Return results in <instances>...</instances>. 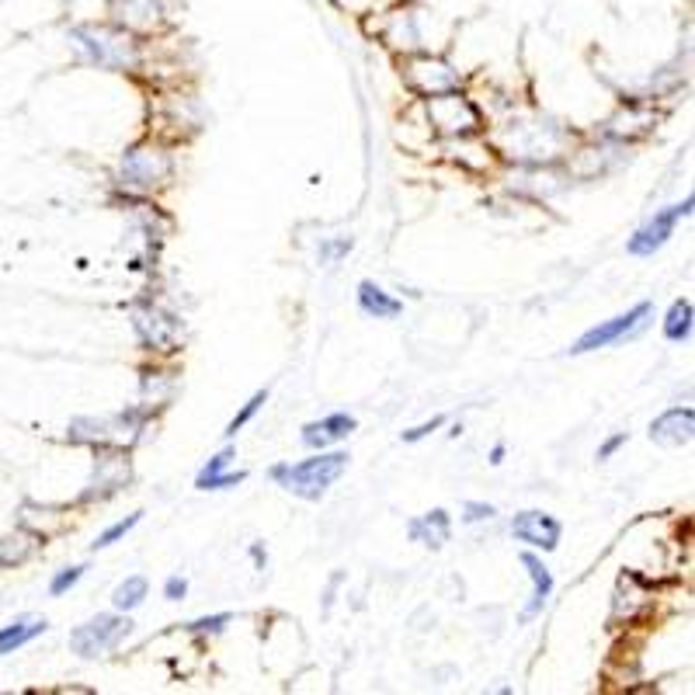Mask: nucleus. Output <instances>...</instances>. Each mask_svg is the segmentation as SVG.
Returning a JSON list of instances; mask_svg holds the SVG:
<instances>
[{
	"label": "nucleus",
	"mask_w": 695,
	"mask_h": 695,
	"mask_svg": "<svg viewBox=\"0 0 695 695\" xmlns=\"http://www.w3.org/2000/svg\"><path fill=\"white\" fill-rule=\"evenodd\" d=\"M358 428V421L351 414H327L324 421H313L303 428V442L310 445V449H327V445L334 442H345V438L351 435V431Z\"/></svg>",
	"instance_id": "ddd939ff"
},
{
	"label": "nucleus",
	"mask_w": 695,
	"mask_h": 695,
	"mask_svg": "<svg viewBox=\"0 0 695 695\" xmlns=\"http://www.w3.org/2000/svg\"><path fill=\"white\" fill-rule=\"evenodd\" d=\"M650 313H654V306H650V303H636L633 310L623 313V317H612V320H605V324L584 331L581 338L574 341L570 355H588V351L609 348V345H616V341H623V338H633V334L650 320Z\"/></svg>",
	"instance_id": "423d86ee"
},
{
	"label": "nucleus",
	"mask_w": 695,
	"mask_h": 695,
	"mask_svg": "<svg viewBox=\"0 0 695 695\" xmlns=\"http://www.w3.org/2000/svg\"><path fill=\"white\" fill-rule=\"evenodd\" d=\"M80 574H84V567H67V570H60V574H56L53 581H49V591H53V595H67L73 584L80 581Z\"/></svg>",
	"instance_id": "a878e982"
},
{
	"label": "nucleus",
	"mask_w": 695,
	"mask_h": 695,
	"mask_svg": "<svg viewBox=\"0 0 695 695\" xmlns=\"http://www.w3.org/2000/svg\"><path fill=\"white\" fill-rule=\"evenodd\" d=\"M689 334H692V303L689 299H675V306L664 317V338L678 345V341H689Z\"/></svg>",
	"instance_id": "412c9836"
},
{
	"label": "nucleus",
	"mask_w": 695,
	"mask_h": 695,
	"mask_svg": "<svg viewBox=\"0 0 695 695\" xmlns=\"http://www.w3.org/2000/svg\"><path fill=\"white\" fill-rule=\"evenodd\" d=\"M407 80H411V87H417L424 98L442 94V91H456L459 87V73L452 70L449 63L431 60V56H417V60H411V67H407Z\"/></svg>",
	"instance_id": "9b49d317"
},
{
	"label": "nucleus",
	"mask_w": 695,
	"mask_h": 695,
	"mask_svg": "<svg viewBox=\"0 0 695 695\" xmlns=\"http://www.w3.org/2000/svg\"><path fill=\"white\" fill-rule=\"evenodd\" d=\"M171 178V157L157 146H133L122 157V185L150 192V188L164 185Z\"/></svg>",
	"instance_id": "0eeeda50"
},
{
	"label": "nucleus",
	"mask_w": 695,
	"mask_h": 695,
	"mask_svg": "<svg viewBox=\"0 0 695 695\" xmlns=\"http://www.w3.org/2000/svg\"><path fill=\"white\" fill-rule=\"evenodd\" d=\"M42 539L46 536H39V532H28V529H18V532H11V536H4L0 539V567H21L25 560H32L35 550L42 546Z\"/></svg>",
	"instance_id": "f3484780"
},
{
	"label": "nucleus",
	"mask_w": 695,
	"mask_h": 695,
	"mask_svg": "<svg viewBox=\"0 0 695 695\" xmlns=\"http://www.w3.org/2000/svg\"><path fill=\"white\" fill-rule=\"evenodd\" d=\"M230 459H233V449H223L219 456H212L206 466H202V473L199 477H209V473H219V470H226L230 466Z\"/></svg>",
	"instance_id": "7c9ffc66"
},
{
	"label": "nucleus",
	"mask_w": 695,
	"mask_h": 695,
	"mask_svg": "<svg viewBox=\"0 0 695 695\" xmlns=\"http://www.w3.org/2000/svg\"><path fill=\"white\" fill-rule=\"evenodd\" d=\"M136 331L143 334V341H150L153 348H167L174 341V331H178V324H174L171 317H160V313H136Z\"/></svg>",
	"instance_id": "aec40b11"
},
{
	"label": "nucleus",
	"mask_w": 695,
	"mask_h": 695,
	"mask_svg": "<svg viewBox=\"0 0 695 695\" xmlns=\"http://www.w3.org/2000/svg\"><path fill=\"white\" fill-rule=\"evenodd\" d=\"M143 428V411L115 414V417H77L70 421V442H91L98 449H122L136 442Z\"/></svg>",
	"instance_id": "7ed1b4c3"
},
{
	"label": "nucleus",
	"mask_w": 695,
	"mask_h": 695,
	"mask_svg": "<svg viewBox=\"0 0 695 695\" xmlns=\"http://www.w3.org/2000/svg\"><path fill=\"white\" fill-rule=\"evenodd\" d=\"M497 508L494 504H484V501H466L463 504V522H484V518H494Z\"/></svg>",
	"instance_id": "bb28decb"
},
{
	"label": "nucleus",
	"mask_w": 695,
	"mask_h": 695,
	"mask_svg": "<svg viewBox=\"0 0 695 695\" xmlns=\"http://www.w3.org/2000/svg\"><path fill=\"white\" fill-rule=\"evenodd\" d=\"M146 591H150V584H146V577H126V581L115 588V595H112V605L119 612H133L139 609V605L146 602Z\"/></svg>",
	"instance_id": "4be33fe9"
},
{
	"label": "nucleus",
	"mask_w": 695,
	"mask_h": 695,
	"mask_svg": "<svg viewBox=\"0 0 695 695\" xmlns=\"http://www.w3.org/2000/svg\"><path fill=\"white\" fill-rule=\"evenodd\" d=\"M626 445V431H619V435H612V438H605L602 442V449H598V459H612L616 456L619 449Z\"/></svg>",
	"instance_id": "2f4dec72"
},
{
	"label": "nucleus",
	"mask_w": 695,
	"mask_h": 695,
	"mask_svg": "<svg viewBox=\"0 0 695 695\" xmlns=\"http://www.w3.org/2000/svg\"><path fill=\"white\" fill-rule=\"evenodd\" d=\"M139 518H143V511H136V515L122 518V522H115L112 529H105V532H101L98 539H94V546H91V550H108V546H112V543H119L122 536H129V532L136 529V525H139Z\"/></svg>",
	"instance_id": "5701e85b"
},
{
	"label": "nucleus",
	"mask_w": 695,
	"mask_h": 695,
	"mask_svg": "<svg viewBox=\"0 0 695 695\" xmlns=\"http://www.w3.org/2000/svg\"><path fill=\"white\" fill-rule=\"evenodd\" d=\"M358 306H362V313H369V317H376V320H393L404 313V303L393 299L386 289H379L376 282L358 285Z\"/></svg>",
	"instance_id": "a211bd4d"
},
{
	"label": "nucleus",
	"mask_w": 695,
	"mask_h": 695,
	"mask_svg": "<svg viewBox=\"0 0 695 695\" xmlns=\"http://www.w3.org/2000/svg\"><path fill=\"white\" fill-rule=\"evenodd\" d=\"M251 556H254V563H258V567H265V563H268V556H265L261 546H251Z\"/></svg>",
	"instance_id": "473e14b6"
},
{
	"label": "nucleus",
	"mask_w": 695,
	"mask_h": 695,
	"mask_svg": "<svg viewBox=\"0 0 695 695\" xmlns=\"http://www.w3.org/2000/svg\"><path fill=\"white\" fill-rule=\"evenodd\" d=\"M265 400H268V390H258V393H254V397H251V400H247V404H244V411H240V414H237V417H233V421H230V428H226V435H230V438L237 435V431L244 428V424L251 421V417L258 414L261 407H265Z\"/></svg>",
	"instance_id": "393cba45"
},
{
	"label": "nucleus",
	"mask_w": 695,
	"mask_h": 695,
	"mask_svg": "<svg viewBox=\"0 0 695 695\" xmlns=\"http://www.w3.org/2000/svg\"><path fill=\"white\" fill-rule=\"evenodd\" d=\"M518 560H522V567L529 570V577H532V602L525 605V612H522V623H529V619H536L539 612H543L546 598L553 595V574L546 570V563L539 560L536 553H522Z\"/></svg>",
	"instance_id": "2eb2a0df"
},
{
	"label": "nucleus",
	"mask_w": 695,
	"mask_h": 695,
	"mask_svg": "<svg viewBox=\"0 0 695 695\" xmlns=\"http://www.w3.org/2000/svg\"><path fill=\"white\" fill-rule=\"evenodd\" d=\"M511 536H515L518 543H529L543 553H553L556 546H560L563 525L556 522L553 515H546V511H522V515H515V522H511Z\"/></svg>",
	"instance_id": "1a4fd4ad"
},
{
	"label": "nucleus",
	"mask_w": 695,
	"mask_h": 695,
	"mask_svg": "<svg viewBox=\"0 0 695 695\" xmlns=\"http://www.w3.org/2000/svg\"><path fill=\"white\" fill-rule=\"evenodd\" d=\"M73 46L84 53L87 63L105 70H129L136 67V42L129 28H105V25H80L70 32Z\"/></svg>",
	"instance_id": "f257e3e1"
},
{
	"label": "nucleus",
	"mask_w": 695,
	"mask_h": 695,
	"mask_svg": "<svg viewBox=\"0 0 695 695\" xmlns=\"http://www.w3.org/2000/svg\"><path fill=\"white\" fill-rule=\"evenodd\" d=\"M445 424V417H431L428 424H417V428H411V431H404V442H421V438H428L431 431H438Z\"/></svg>",
	"instance_id": "c85d7f7f"
},
{
	"label": "nucleus",
	"mask_w": 695,
	"mask_h": 695,
	"mask_svg": "<svg viewBox=\"0 0 695 695\" xmlns=\"http://www.w3.org/2000/svg\"><path fill=\"white\" fill-rule=\"evenodd\" d=\"M164 595L171 598V602H181V598L188 595V581H185V577H167Z\"/></svg>",
	"instance_id": "c756f323"
},
{
	"label": "nucleus",
	"mask_w": 695,
	"mask_h": 695,
	"mask_svg": "<svg viewBox=\"0 0 695 695\" xmlns=\"http://www.w3.org/2000/svg\"><path fill=\"white\" fill-rule=\"evenodd\" d=\"M692 431H695V414H692V407H671V411H664L654 424H650V442L675 449V445H685V442H689Z\"/></svg>",
	"instance_id": "f8f14e48"
},
{
	"label": "nucleus",
	"mask_w": 695,
	"mask_h": 695,
	"mask_svg": "<svg viewBox=\"0 0 695 695\" xmlns=\"http://www.w3.org/2000/svg\"><path fill=\"white\" fill-rule=\"evenodd\" d=\"M348 470V452H324L320 449L313 459H303L296 466H285V477L278 480L289 494L303 497V501H320L327 494V487Z\"/></svg>",
	"instance_id": "f03ea898"
},
{
	"label": "nucleus",
	"mask_w": 695,
	"mask_h": 695,
	"mask_svg": "<svg viewBox=\"0 0 695 695\" xmlns=\"http://www.w3.org/2000/svg\"><path fill=\"white\" fill-rule=\"evenodd\" d=\"M428 119H431V126H435L438 133H445V136H473L480 126H484L477 105H473V101H466L463 94H459V87H456V91L431 94V98H428Z\"/></svg>",
	"instance_id": "39448f33"
},
{
	"label": "nucleus",
	"mask_w": 695,
	"mask_h": 695,
	"mask_svg": "<svg viewBox=\"0 0 695 695\" xmlns=\"http://www.w3.org/2000/svg\"><path fill=\"white\" fill-rule=\"evenodd\" d=\"M490 463H504V445H494V449H490Z\"/></svg>",
	"instance_id": "72a5a7b5"
},
{
	"label": "nucleus",
	"mask_w": 695,
	"mask_h": 695,
	"mask_svg": "<svg viewBox=\"0 0 695 695\" xmlns=\"http://www.w3.org/2000/svg\"><path fill=\"white\" fill-rule=\"evenodd\" d=\"M129 480V459L122 456V449H101L98 463H94V480L91 487L84 490V501H94V497H108L119 487H126Z\"/></svg>",
	"instance_id": "9d476101"
},
{
	"label": "nucleus",
	"mask_w": 695,
	"mask_h": 695,
	"mask_svg": "<svg viewBox=\"0 0 695 695\" xmlns=\"http://www.w3.org/2000/svg\"><path fill=\"white\" fill-rule=\"evenodd\" d=\"M449 532H452V525H449V511H442V508L428 511V515L414 518V522L407 525V536H411L414 543L431 546V550H442V546L449 543Z\"/></svg>",
	"instance_id": "dca6fc26"
},
{
	"label": "nucleus",
	"mask_w": 695,
	"mask_h": 695,
	"mask_svg": "<svg viewBox=\"0 0 695 695\" xmlns=\"http://www.w3.org/2000/svg\"><path fill=\"white\" fill-rule=\"evenodd\" d=\"M108 11L119 21V28H153L160 25V0H108Z\"/></svg>",
	"instance_id": "4468645a"
},
{
	"label": "nucleus",
	"mask_w": 695,
	"mask_h": 695,
	"mask_svg": "<svg viewBox=\"0 0 695 695\" xmlns=\"http://www.w3.org/2000/svg\"><path fill=\"white\" fill-rule=\"evenodd\" d=\"M244 480H247L244 470H237V473L219 470V473H209V477H199V480H195V487H199V490H226V487L244 484Z\"/></svg>",
	"instance_id": "b1692460"
},
{
	"label": "nucleus",
	"mask_w": 695,
	"mask_h": 695,
	"mask_svg": "<svg viewBox=\"0 0 695 695\" xmlns=\"http://www.w3.org/2000/svg\"><path fill=\"white\" fill-rule=\"evenodd\" d=\"M689 212H692V199H685L682 206L661 209L654 219H650V223H643L640 230H636L633 237H629L626 251L633 254V258H650V254L661 251V247L668 244L671 233H675V226H678V219L689 216Z\"/></svg>",
	"instance_id": "6e6552de"
},
{
	"label": "nucleus",
	"mask_w": 695,
	"mask_h": 695,
	"mask_svg": "<svg viewBox=\"0 0 695 695\" xmlns=\"http://www.w3.org/2000/svg\"><path fill=\"white\" fill-rule=\"evenodd\" d=\"M46 629H49L46 619H14V623L0 626V657L21 650L25 643H32L35 636L46 633Z\"/></svg>",
	"instance_id": "6ab92c4d"
},
{
	"label": "nucleus",
	"mask_w": 695,
	"mask_h": 695,
	"mask_svg": "<svg viewBox=\"0 0 695 695\" xmlns=\"http://www.w3.org/2000/svg\"><path fill=\"white\" fill-rule=\"evenodd\" d=\"M129 619H122V616H115V612H101V616H94V619H87L84 626H77L70 633V650L73 654H80V657H101V654H108V650H115L119 647L122 640L129 636Z\"/></svg>",
	"instance_id": "20e7f679"
},
{
	"label": "nucleus",
	"mask_w": 695,
	"mask_h": 695,
	"mask_svg": "<svg viewBox=\"0 0 695 695\" xmlns=\"http://www.w3.org/2000/svg\"><path fill=\"white\" fill-rule=\"evenodd\" d=\"M226 623H230V616L219 612V616H209V619H195V623H188V629H192V633H219Z\"/></svg>",
	"instance_id": "cd10ccee"
},
{
	"label": "nucleus",
	"mask_w": 695,
	"mask_h": 695,
	"mask_svg": "<svg viewBox=\"0 0 695 695\" xmlns=\"http://www.w3.org/2000/svg\"><path fill=\"white\" fill-rule=\"evenodd\" d=\"M285 466H289V463H278V466H272V480H275V484L285 477Z\"/></svg>",
	"instance_id": "f704fd0d"
}]
</instances>
